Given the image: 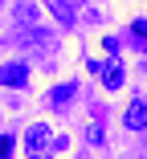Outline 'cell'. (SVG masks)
I'll use <instances>...</instances> for the list:
<instances>
[{"instance_id":"cell-8","label":"cell","mask_w":147,"mask_h":159,"mask_svg":"<svg viewBox=\"0 0 147 159\" xmlns=\"http://www.w3.org/2000/svg\"><path fill=\"white\" fill-rule=\"evenodd\" d=\"M0 155H12V139L8 135H0Z\"/></svg>"},{"instance_id":"cell-3","label":"cell","mask_w":147,"mask_h":159,"mask_svg":"<svg viewBox=\"0 0 147 159\" xmlns=\"http://www.w3.org/2000/svg\"><path fill=\"white\" fill-rule=\"evenodd\" d=\"M123 122H127V131H143V126H147V98H143V94H139V98L127 106Z\"/></svg>"},{"instance_id":"cell-1","label":"cell","mask_w":147,"mask_h":159,"mask_svg":"<svg viewBox=\"0 0 147 159\" xmlns=\"http://www.w3.org/2000/svg\"><path fill=\"white\" fill-rule=\"evenodd\" d=\"M90 74H94L106 90H119V86L127 82V74H123V66H119V61H90Z\"/></svg>"},{"instance_id":"cell-4","label":"cell","mask_w":147,"mask_h":159,"mask_svg":"<svg viewBox=\"0 0 147 159\" xmlns=\"http://www.w3.org/2000/svg\"><path fill=\"white\" fill-rule=\"evenodd\" d=\"M25 151H29V155H41V151H49V126H45V122H37V126H29V139H25Z\"/></svg>"},{"instance_id":"cell-7","label":"cell","mask_w":147,"mask_h":159,"mask_svg":"<svg viewBox=\"0 0 147 159\" xmlns=\"http://www.w3.org/2000/svg\"><path fill=\"white\" fill-rule=\"evenodd\" d=\"M131 33H135L139 41H147V20H135V25H131Z\"/></svg>"},{"instance_id":"cell-6","label":"cell","mask_w":147,"mask_h":159,"mask_svg":"<svg viewBox=\"0 0 147 159\" xmlns=\"http://www.w3.org/2000/svg\"><path fill=\"white\" fill-rule=\"evenodd\" d=\"M70 94H74V86H57V90H49V106L62 110V106L70 102Z\"/></svg>"},{"instance_id":"cell-5","label":"cell","mask_w":147,"mask_h":159,"mask_svg":"<svg viewBox=\"0 0 147 159\" xmlns=\"http://www.w3.org/2000/svg\"><path fill=\"white\" fill-rule=\"evenodd\" d=\"M49 4V12L62 20V25H74V8H70V0H45Z\"/></svg>"},{"instance_id":"cell-2","label":"cell","mask_w":147,"mask_h":159,"mask_svg":"<svg viewBox=\"0 0 147 159\" xmlns=\"http://www.w3.org/2000/svg\"><path fill=\"white\" fill-rule=\"evenodd\" d=\"M29 82V70H25V61H4V66H0V86H25Z\"/></svg>"}]
</instances>
